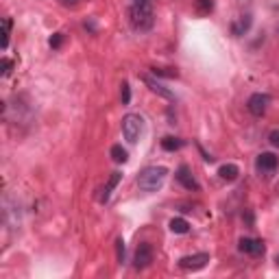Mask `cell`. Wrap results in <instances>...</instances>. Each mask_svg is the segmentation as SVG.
I'll return each mask as SVG.
<instances>
[{"instance_id": "1", "label": "cell", "mask_w": 279, "mask_h": 279, "mask_svg": "<svg viewBox=\"0 0 279 279\" xmlns=\"http://www.w3.org/2000/svg\"><path fill=\"white\" fill-rule=\"evenodd\" d=\"M129 20L131 26L140 33H146L155 26V11H153V0L148 3H133L131 11H129Z\"/></svg>"}, {"instance_id": "2", "label": "cell", "mask_w": 279, "mask_h": 279, "mask_svg": "<svg viewBox=\"0 0 279 279\" xmlns=\"http://www.w3.org/2000/svg\"><path fill=\"white\" fill-rule=\"evenodd\" d=\"M166 177H168V168H164V166H148L137 177V188L146 194H153L164 185Z\"/></svg>"}, {"instance_id": "3", "label": "cell", "mask_w": 279, "mask_h": 279, "mask_svg": "<svg viewBox=\"0 0 279 279\" xmlns=\"http://www.w3.org/2000/svg\"><path fill=\"white\" fill-rule=\"evenodd\" d=\"M144 131V120L140 114H127L123 118V135L129 144H135Z\"/></svg>"}, {"instance_id": "4", "label": "cell", "mask_w": 279, "mask_h": 279, "mask_svg": "<svg viewBox=\"0 0 279 279\" xmlns=\"http://www.w3.org/2000/svg\"><path fill=\"white\" fill-rule=\"evenodd\" d=\"M279 166V160L275 157V153H259L255 160V170L264 177H271Z\"/></svg>"}, {"instance_id": "5", "label": "cell", "mask_w": 279, "mask_h": 279, "mask_svg": "<svg viewBox=\"0 0 279 279\" xmlns=\"http://www.w3.org/2000/svg\"><path fill=\"white\" fill-rule=\"evenodd\" d=\"M210 262V253H194V255H185L179 259V268L183 271H201L205 268Z\"/></svg>"}, {"instance_id": "6", "label": "cell", "mask_w": 279, "mask_h": 279, "mask_svg": "<svg viewBox=\"0 0 279 279\" xmlns=\"http://www.w3.org/2000/svg\"><path fill=\"white\" fill-rule=\"evenodd\" d=\"M268 105H271V96H268V94H262V92H257V94H253V96L247 100L249 111H251L253 116H257V118L266 114Z\"/></svg>"}, {"instance_id": "7", "label": "cell", "mask_w": 279, "mask_h": 279, "mask_svg": "<svg viewBox=\"0 0 279 279\" xmlns=\"http://www.w3.org/2000/svg\"><path fill=\"white\" fill-rule=\"evenodd\" d=\"M151 262H153V247L148 242L137 245L135 255H133V266L137 268V271H142V268L151 266Z\"/></svg>"}, {"instance_id": "8", "label": "cell", "mask_w": 279, "mask_h": 279, "mask_svg": "<svg viewBox=\"0 0 279 279\" xmlns=\"http://www.w3.org/2000/svg\"><path fill=\"white\" fill-rule=\"evenodd\" d=\"M240 251L251 257H262L266 253V247L262 240H255V238H240V242H238Z\"/></svg>"}, {"instance_id": "9", "label": "cell", "mask_w": 279, "mask_h": 279, "mask_svg": "<svg viewBox=\"0 0 279 279\" xmlns=\"http://www.w3.org/2000/svg\"><path fill=\"white\" fill-rule=\"evenodd\" d=\"M177 181H179L181 185H183V188L185 190H199L201 188V185H199V181L197 179H194V175H192V170L188 168V166H179V168H177Z\"/></svg>"}, {"instance_id": "10", "label": "cell", "mask_w": 279, "mask_h": 279, "mask_svg": "<svg viewBox=\"0 0 279 279\" xmlns=\"http://www.w3.org/2000/svg\"><path fill=\"white\" fill-rule=\"evenodd\" d=\"M142 81L146 83L148 88H151V92H153V94L162 96V98H168V100H172V98H175V96H172V92H170L168 88H164L160 81H155L153 77H148V74H144V77H142Z\"/></svg>"}, {"instance_id": "11", "label": "cell", "mask_w": 279, "mask_h": 279, "mask_svg": "<svg viewBox=\"0 0 279 279\" xmlns=\"http://www.w3.org/2000/svg\"><path fill=\"white\" fill-rule=\"evenodd\" d=\"M120 179H123V175H120V172H111L109 181L105 183V188H103V194H100V203H107V201H109L111 192L116 190V185L120 183Z\"/></svg>"}, {"instance_id": "12", "label": "cell", "mask_w": 279, "mask_h": 279, "mask_svg": "<svg viewBox=\"0 0 279 279\" xmlns=\"http://www.w3.org/2000/svg\"><path fill=\"white\" fill-rule=\"evenodd\" d=\"M218 175H220L222 181H236L238 175H240V168L236 164H222L218 168Z\"/></svg>"}, {"instance_id": "13", "label": "cell", "mask_w": 279, "mask_h": 279, "mask_svg": "<svg viewBox=\"0 0 279 279\" xmlns=\"http://www.w3.org/2000/svg\"><path fill=\"white\" fill-rule=\"evenodd\" d=\"M168 227H170L172 234H188V231H190V222L185 220V218H172L168 222Z\"/></svg>"}, {"instance_id": "14", "label": "cell", "mask_w": 279, "mask_h": 279, "mask_svg": "<svg viewBox=\"0 0 279 279\" xmlns=\"http://www.w3.org/2000/svg\"><path fill=\"white\" fill-rule=\"evenodd\" d=\"M109 155H111V160H114L116 164H125V162L129 160V153H127V151H125V148L120 146V144H114V146H111Z\"/></svg>"}, {"instance_id": "15", "label": "cell", "mask_w": 279, "mask_h": 279, "mask_svg": "<svg viewBox=\"0 0 279 279\" xmlns=\"http://www.w3.org/2000/svg\"><path fill=\"white\" fill-rule=\"evenodd\" d=\"M185 142L183 140H179V137H164L162 140V148L164 151H177V148H181Z\"/></svg>"}, {"instance_id": "16", "label": "cell", "mask_w": 279, "mask_h": 279, "mask_svg": "<svg viewBox=\"0 0 279 279\" xmlns=\"http://www.w3.org/2000/svg\"><path fill=\"white\" fill-rule=\"evenodd\" d=\"M9 31H11V20L5 18V20H3V48L5 50H7V46H9Z\"/></svg>"}, {"instance_id": "17", "label": "cell", "mask_w": 279, "mask_h": 279, "mask_svg": "<svg viewBox=\"0 0 279 279\" xmlns=\"http://www.w3.org/2000/svg\"><path fill=\"white\" fill-rule=\"evenodd\" d=\"M249 26H251V15H245L242 20H240V24L234 26V33H236V35H242V33L249 29Z\"/></svg>"}, {"instance_id": "18", "label": "cell", "mask_w": 279, "mask_h": 279, "mask_svg": "<svg viewBox=\"0 0 279 279\" xmlns=\"http://www.w3.org/2000/svg\"><path fill=\"white\" fill-rule=\"evenodd\" d=\"M120 98H123V105H129V103H131V88H129V83H127V81L123 83V90H120Z\"/></svg>"}, {"instance_id": "19", "label": "cell", "mask_w": 279, "mask_h": 279, "mask_svg": "<svg viewBox=\"0 0 279 279\" xmlns=\"http://www.w3.org/2000/svg\"><path fill=\"white\" fill-rule=\"evenodd\" d=\"M153 72L157 74V77H170V79H175L177 74H179L177 70H170V72H168V68H153Z\"/></svg>"}, {"instance_id": "20", "label": "cell", "mask_w": 279, "mask_h": 279, "mask_svg": "<svg viewBox=\"0 0 279 279\" xmlns=\"http://www.w3.org/2000/svg\"><path fill=\"white\" fill-rule=\"evenodd\" d=\"M116 251H118V262L123 264L125 262V242H123V238L116 240Z\"/></svg>"}, {"instance_id": "21", "label": "cell", "mask_w": 279, "mask_h": 279, "mask_svg": "<svg viewBox=\"0 0 279 279\" xmlns=\"http://www.w3.org/2000/svg\"><path fill=\"white\" fill-rule=\"evenodd\" d=\"M61 42H63V33H55L50 37V48H59Z\"/></svg>"}, {"instance_id": "22", "label": "cell", "mask_w": 279, "mask_h": 279, "mask_svg": "<svg viewBox=\"0 0 279 279\" xmlns=\"http://www.w3.org/2000/svg\"><path fill=\"white\" fill-rule=\"evenodd\" d=\"M268 142H271L275 148H279V129L271 131V135H268Z\"/></svg>"}, {"instance_id": "23", "label": "cell", "mask_w": 279, "mask_h": 279, "mask_svg": "<svg viewBox=\"0 0 279 279\" xmlns=\"http://www.w3.org/2000/svg\"><path fill=\"white\" fill-rule=\"evenodd\" d=\"M11 66H13V63L5 57V59H3V77H9V72H11Z\"/></svg>"}, {"instance_id": "24", "label": "cell", "mask_w": 279, "mask_h": 279, "mask_svg": "<svg viewBox=\"0 0 279 279\" xmlns=\"http://www.w3.org/2000/svg\"><path fill=\"white\" fill-rule=\"evenodd\" d=\"M81 3V0H59V5H63V7H77Z\"/></svg>"}, {"instance_id": "25", "label": "cell", "mask_w": 279, "mask_h": 279, "mask_svg": "<svg viewBox=\"0 0 279 279\" xmlns=\"http://www.w3.org/2000/svg\"><path fill=\"white\" fill-rule=\"evenodd\" d=\"M133 3H148V0H133Z\"/></svg>"}, {"instance_id": "26", "label": "cell", "mask_w": 279, "mask_h": 279, "mask_svg": "<svg viewBox=\"0 0 279 279\" xmlns=\"http://www.w3.org/2000/svg\"><path fill=\"white\" fill-rule=\"evenodd\" d=\"M275 262H277V266H279V253H277V257H275Z\"/></svg>"}]
</instances>
